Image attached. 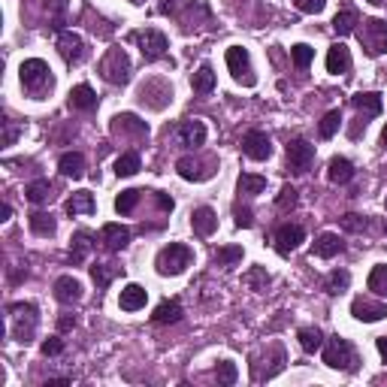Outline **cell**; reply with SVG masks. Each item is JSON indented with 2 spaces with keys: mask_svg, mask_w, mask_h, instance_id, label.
Segmentation results:
<instances>
[{
  "mask_svg": "<svg viewBox=\"0 0 387 387\" xmlns=\"http://www.w3.org/2000/svg\"><path fill=\"white\" fill-rule=\"evenodd\" d=\"M191 261H194V251L188 248V245L173 242V245H166V248L158 251L154 266H158L161 276H179V273H185V269L191 266Z\"/></svg>",
  "mask_w": 387,
  "mask_h": 387,
  "instance_id": "obj_1",
  "label": "cell"
},
{
  "mask_svg": "<svg viewBox=\"0 0 387 387\" xmlns=\"http://www.w3.org/2000/svg\"><path fill=\"white\" fill-rule=\"evenodd\" d=\"M21 85H24V91H31L34 97L36 94H46L49 88H51V70H49V64L40 61V58H31V61H24L21 64Z\"/></svg>",
  "mask_w": 387,
  "mask_h": 387,
  "instance_id": "obj_2",
  "label": "cell"
},
{
  "mask_svg": "<svg viewBox=\"0 0 387 387\" xmlns=\"http://www.w3.org/2000/svg\"><path fill=\"white\" fill-rule=\"evenodd\" d=\"M324 363L330 369H345V372H351L357 366V351H354V345L342 339V336H330L327 348H324Z\"/></svg>",
  "mask_w": 387,
  "mask_h": 387,
  "instance_id": "obj_3",
  "label": "cell"
},
{
  "mask_svg": "<svg viewBox=\"0 0 387 387\" xmlns=\"http://www.w3.org/2000/svg\"><path fill=\"white\" fill-rule=\"evenodd\" d=\"M9 315H12V336L19 342H28L34 336V327H36V306L34 303H12Z\"/></svg>",
  "mask_w": 387,
  "mask_h": 387,
  "instance_id": "obj_4",
  "label": "cell"
},
{
  "mask_svg": "<svg viewBox=\"0 0 387 387\" xmlns=\"http://www.w3.org/2000/svg\"><path fill=\"white\" fill-rule=\"evenodd\" d=\"M360 43L372 58H378L381 51H387V21L381 19H366L360 28Z\"/></svg>",
  "mask_w": 387,
  "mask_h": 387,
  "instance_id": "obj_5",
  "label": "cell"
},
{
  "mask_svg": "<svg viewBox=\"0 0 387 387\" xmlns=\"http://www.w3.org/2000/svg\"><path fill=\"white\" fill-rule=\"evenodd\" d=\"M100 73H103V79L112 82V85H124L127 79H131V61H127L124 49H112L109 55L103 58Z\"/></svg>",
  "mask_w": 387,
  "mask_h": 387,
  "instance_id": "obj_6",
  "label": "cell"
},
{
  "mask_svg": "<svg viewBox=\"0 0 387 387\" xmlns=\"http://www.w3.org/2000/svg\"><path fill=\"white\" fill-rule=\"evenodd\" d=\"M131 40L139 43V51H143V58H146V61H158V58L166 55V49H170L166 36H164L161 31H154V28H146V31L131 34Z\"/></svg>",
  "mask_w": 387,
  "mask_h": 387,
  "instance_id": "obj_7",
  "label": "cell"
},
{
  "mask_svg": "<svg viewBox=\"0 0 387 387\" xmlns=\"http://www.w3.org/2000/svg\"><path fill=\"white\" fill-rule=\"evenodd\" d=\"M227 67H230V73H233L236 82L248 85V88L257 82L254 79V70H251V58H248V51H245V49H239V46L227 49Z\"/></svg>",
  "mask_w": 387,
  "mask_h": 387,
  "instance_id": "obj_8",
  "label": "cell"
},
{
  "mask_svg": "<svg viewBox=\"0 0 387 387\" xmlns=\"http://www.w3.org/2000/svg\"><path fill=\"white\" fill-rule=\"evenodd\" d=\"M315 161V146L306 143V139H293L288 143V170L291 173H306Z\"/></svg>",
  "mask_w": 387,
  "mask_h": 387,
  "instance_id": "obj_9",
  "label": "cell"
},
{
  "mask_svg": "<svg viewBox=\"0 0 387 387\" xmlns=\"http://www.w3.org/2000/svg\"><path fill=\"white\" fill-rule=\"evenodd\" d=\"M58 51H61V58L70 64H82L85 61V40L79 34H73V31H64L61 36H58Z\"/></svg>",
  "mask_w": 387,
  "mask_h": 387,
  "instance_id": "obj_10",
  "label": "cell"
},
{
  "mask_svg": "<svg viewBox=\"0 0 387 387\" xmlns=\"http://www.w3.org/2000/svg\"><path fill=\"white\" fill-rule=\"evenodd\" d=\"M242 151L248 154L251 161H266L269 154H273V143H269V136L263 131H248L242 136Z\"/></svg>",
  "mask_w": 387,
  "mask_h": 387,
  "instance_id": "obj_11",
  "label": "cell"
},
{
  "mask_svg": "<svg viewBox=\"0 0 387 387\" xmlns=\"http://www.w3.org/2000/svg\"><path fill=\"white\" fill-rule=\"evenodd\" d=\"M176 139H179V146H185V149H197L206 143V124L197 119L182 121L176 127Z\"/></svg>",
  "mask_w": 387,
  "mask_h": 387,
  "instance_id": "obj_12",
  "label": "cell"
},
{
  "mask_svg": "<svg viewBox=\"0 0 387 387\" xmlns=\"http://www.w3.org/2000/svg\"><path fill=\"white\" fill-rule=\"evenodd\" d=\"M303 239H306V230H303L300 224H281V227L276 230V251L288 257Z\"/></svg>",
  "mask_w": 387,
  "mask_h": 387,
  "instance_id": "obj_13",
  "label": "cell"
},
{
  "mask_svg": "<svg viewBox=\"0 0 387 387\" xmlns=\"http://www.w3.org/2000/svg\"><path fill=\"white\" fill-rule=\"evenodd\" d=\"M351 315L357 321H363V324H376V321L387 318V306L384 303H372V300H363V296H357L351 303Z\"/></svg>",
  "mask_w": 387,
  "mask_h": 387,
  "instance_id": "obj_14",
  "label": "cell"
},
{
  "mask_svg": "<svg viewBox=\"0 0 387 387\" xmlns=\"http://www.w3.org/2000/svg\"><path fill=\"white\" fill-rule=\"evenodd\" d=\"M191 227L197 236H212L218 230V215L209 206H200V209H194V215H191Z\"/></svg>",
  "mask_w": 387,
  "mask_h": 387,
  "instance_id": "obj_15",
  "label": "cell"
},
{
  "mask_svg": "<svg viewBox=\"0 0 387 387\" xmlns=\"http://www.w3.org/2000/svg\"><path fill=\"white\" fill-rule=\"evenodd\" d=\"M100 236H103V245H106L109 251H121V248H127V242H131V230L121 227V224H103Z\"/></svg>",
  "mask_w": 387,
  "mask_h": 387,
  "instance_id": "obj_16",
  "label": "cell"
},
{
  "mask_svg": "<svg viewBox=\"0 0 387 387\" xmlns=\"http://www.w3.org/2000/svg\"><path fill=\"white\" fill-rule=\"evenodd\" d=\"M351 106L360 112V119H376V115H381L384 103H381V94H357L351 97Z\"/></svg>",
  "mask_w": 387,
  "mask_h": 387,
  "instance_id": "obj_17",
  "label": "cell"
},
{
  "mask_svg": "<svg viewBox=\"0 0 387 387\" xmlns=\"http://www.w3.org/2000/svg\"><path fill=\"white\" fill-rule=\"evenodd\" d=\"M176 321H182V303L179 300H164L158 308H154V315H151V324H176Z\"/></svg>",
  "mask_w": 387,
  "mask_h": 387,
  "instance_id": "obj_18",
  "label": "cell"
},
{
  "mask_svg": "<svg viewBox=\"0 0 387 387\" xmlns=\"http://www.w3.org/2000/svg\"><path fill=\"white\" fill-rule=\"evenodd\" d=\"M55 296L61 303H79L82 300V285L73 276H61L55 281Z\"/></svg>",
  "mask_w": 387,
  "mask_h": 387,
  "instance_id": "obj_19",
  "label": "cell"
},
{
  "mask_svg": "<svg viewBox=\"0 0 387 387\" xmlns=\"http://www.w3.org/2000/svg\"><path fill=\"white\" fill-rule=\"evenodd\" d=\"M327 70H330V73H336V76L351 70V51H348L342 43L330 46V51H327Z\"/></svg>",
  "mask_w": 387,
  "mask_h": 387,
  "instance_id": "obj_20",
  "label": "cell"
},
{
  "mask_svg": "<svg viewBox=\"0 0 387 387\" xmlns=\"http://www.w3.org/2000/svg\"><path fill=\"white\" fill-rule=\"evenodd\" d=\"M97 106V94H94V88L91 85H76L73 91H70V109H94Z\"/></svg>",
  "mask_w": 387,
  "mask_h": 387,
  "instance_id": "obj_21",
  "label": "cell"
},
{
  "mask_svg": "<svg viewBox=\"0 0 387 387\" xmlns=\"http://www.w3.org/2000/svg\"><path fill=\"white\" fill-rule=\"evenodd\" d=\"M176 170H179L182 179H188V182H203V179L212 176V170H203V164L197 158H182L176 164Z\"/></svg>",
  "mask_w": 387,
  "mask_h": 387,
  "instance_id": "obj_22",
  "label": "cell"
},
{
  "mask_svg": "<svg viewBox=\"0 0 387 387\" xmlns=\"http://www.w3.org/2000/svg\"><path fill=\"white\" fill-rule=\"evenodd\" d=\"M149 300V291L143 285H127L121 291V308L124 312H136V308H143Z\"/></svg>",
  "mask_w": 387,
  "mask_h": 387,
  "instance_id": "obj_23",
  "label": "cell"
},
{
  "mask_svg": "<svg viewBox=\"0 0 387 387\" xmlns=\"http://www.w3.org/2000/svg\"><path fill=\"white\" fill-rule=\"evenodd\" d=\"M58 170H61L64 176H70V179H82V176H85V158H82L79 151H67V154H61Z\"/></svg>",
  "mask_w": 387,
  "mask_h": 387,
  "instance_id": "obj_24",
  "label": "cell"
},
{
  "mask_svg": "<svg viewBox=\"0 0 387 387\" xmlns=\"http://www.w3.org/2000/svg\"><path fill=\"white\" fill-rule=\"evenodd\" d=\"M327 176H330V182H336V185L351 182L354 179V164L348 158H333L330 166H327Z\"/></svg>",
  "mask_w": 387,
  "mask_h": 387,
  "instance_id": "obj_25",
  "label": "cell"
},
{
  "mask_svg": "<svg viewBox=\"0 0 387 387\" xmlns=\"http://www.w3.org/2000/svg\"><path fill=\"white\" fill-rule=\"evenodd\" d=\"M115 131L119 134H134V136H149V124L139 121L134 112H124L115 119Z\"/></svg>",
  "mask_w": 387,
  "mask_h": 387,
  "instance_id": "obj_26",
  "label": "cell"
},
{
  "mask_svg": "<svg viewBox=\"0 0 387 387\" xmlns=\"http://www.w3.org/2000/svg\"><path fill=\"white\" fill-rule=\"evenodd\" d=\"M94 209H97V203H94L91 191H79V194H73V197L67 200V212L70 215H91Z\"/></svg>",
  "mask_w": 387,
  "mask_h": 387,
  "instance_id": "obj_27",
  "label": "cell"
},
{
  "mask_svg": "<svg viewBox=\"0 0 387 387\" xmlns=\"http://www.w3.org/2000/svg\"><path fill=\"white\" fill-rule=\"evenodd\" d=\"M342 248H345V242H342L336 233H321L318 242H315V254H318V257H324V261L336 257Z\"/></svg>",
  "mask_w": 387,
  "mask_h": 387,
  "instance_id": "obj_28",
  "label": "cell"
},
{
  "mask_svg": "<svg viewBox=\"0 0 387 387\" xmlns=\"http://www.w3.org/2000/svg\"><path fill=\"white\" fill-rule=\"evenodd\" d=\"M191 88H194L197 94H212V91H215V73H212L209 64H203V67H200L197 73H194Z\"/></svg>",
  "mask_w": 387,
  "mask_h": 387,
  "instance_id": "obj_29",
  "label": "cell"
},
{
  "mask_svg": "<svg viewBox=\"0 0 387 387\" xmlns=\"http://www.w3.org/2000/svg\"><path fill=\"white\" fill-rule=\"evenodd\" d=\"M296 339H300V348L306 354H315L321 345H324V333H321L318 327H303L300 333H296Z\"/></svg>",
  "mask_w": 387,
  "mask_h": 387,
  "instance_id": "obj_30",
  "label": "cell"
},
{
  "mask_svg": "<svg viewBox=\"0 0 387 387\" xmlns=\"http://www.w3.org/2000/svg\"><path fill=\"white\" fill-rule=\"evenodd\" d=\"M91 239H94V236L88 233V230H79V233L73 236V251H70V263H73V266L85 261L88 248H91Z\"/></svg>",
  "mask_w": 387,
  "mask_h": 387,
  "instance_id": "obj_31",
  "label": "cell"
},
{
  "mask_svg": "<svg viewBox=\"0 0 387 387\" xmlns=\"http://www.w3.org/2000/svg\"><path fill=\"white\" fill-rule=\"evenodd\" d=\"M119 273H121V269H119V266H112V263H94V266H91V278H94L97 291L109 288V281L119 276Z\"/></svg>",
  "mask_w": 387,
  "mask_h": 387,
  "instance_id": "obj_32",
  "label": "cell"
},
{
  "mask_svg": "<svg viewBox=\"0 0 387 387\" xmlns=\"http://www.w3.org/2000/svg\"><path fill=\"white\" fill-rule=\"evenodd\" d=\"M239 194H248V197H254V194H261L266 188V179L263 176H251V173H242L239 182H236Z\"/></svg>",
  "mask_w": 387,
  "mask_h": 387,
  "instance_id": "obj_33",
  "label": "cell"
},
{
  "mask_svg": "<svg viewBox=\"0 0 387 387\" xmlns=\"http://www.w3.org/2000/svg\"><path fill=\"white\" fill-rule=\"evenodd\" d=\"M139 197H143V191H136V188H131V191H121L119 197H115V209H119L121 215H131V212L136 209Z\"/></svg>",
  "mask_w": 387,
  "mask_h": 387,
  "instance_id": "obj_34",
  "label": "cell"
},
{
  "mask_svg": "<svg viewBox=\"0 0 387 387\" xmlns=\"http://www.w3.org/2000/svg\"><path fill=\"white\" fill-rule=\"evenodd\" d=\"M31 230L36 236H51L55 233V218L46 215V212H34L31 215Z\"/></svg>",
  "mask_w": 387,
  "mask_h": 387,
  "instance_id": "obj_35",
  "label": "cell"
},
{
  "mask_svg": "<svg viewBox=\"0 0 387 387\" xmlns=\"http://www.w3.org/2000/svg\"><path fill=\"white\" fill-rule=\"evenodd\" d=\"M312 58H315V49L306 46V43H296V46L291 49V61H293L296 70H306L308 64H312Z\"/></svg>",
  "mask_w": 387,
  "mask_h": 387,
  "instance_id": "obj_36",
  "label": "cell"
},
{
  "mask_svg": "<svg viewBox=\"0 0 387 387\" xmlns=\"http://www.w3.org/2000/svg\"><path fill=\"white\" fill-rule=\"evenodd\" d=\"M24 194H28L31 203H46L51 197V185L46 182V179H36V182H31L28 188H24Z\"/></svg>",
  "mask_w": 387,
  "mask_h": 387,
  "instance_id": "obj_37",
  "label": "cell"
},
{
  "mask_svg": "<svg viewBox=\"0 0 387 387\" xmlns=\"http://www.w3.org/2000/svg\"><path fill=\"white\" fill-rule=\"evenodd\" d=\"M348 285H351V276H348L345 269H333V273L327 276V281H324L327 293H342Z\"/></svg>",
  "mask_w": 387,
  "mask_h": 387,
  "instance_id": "obj_38",
  "label": "cell"
},
{
  "mask_svg": "<svg viewBox=\"0 0 387 387\" xmlns=\"http://www.w3.org/2000/svg\"><path fill=\"white\" fill-rule=\"evenodd\" d=\"M339 121H342V112H339V109H330V112L324 115V119H321V127H318V134L324 136V139H330L333 134L339 131Z\"/></svg>",
  "mask_w": 387,
  "mask_h": 387,
  "instance_id": "obj_39",
  "label": "cell"
},
{
  "mask_svg": "<svg viewBox=\"0 0 387 387\" xmlns=\"http://www.w3.org/2000/svg\"><path fill=\"white\" fill-rule=\"evenodd\" d=\"M242 261V248L239 245H227V248H218L215 251V263L218 266H233Z\"/></svg>",
  "mask_w": 387,
  "mask_h": 387,
  "instance_id": "obj_40",
  "label": "cell"
},
{
  "mask_svg": "<svg viewBox=\"0 0 387 387\" xmlns=\"http://www.w3.org/2000/svg\"><path fill=\"white\" fill-rule=\"evenodd\" d=\"M354 24H357V12L354 9H342L339 16L333 19V31H336V34H351Z\"/></svg>",
  "mask_w": 387,
  "mask_h": 387,
  "instance_id": "obj_41",
  "label": "cell"
},
{
  "mask_svg": "<svg viewBox=\"0 0 387 387\" xmlns=\"http://www.w3.org/2000/svg\"><path fill=\"white\" fill-rule=\"evenodd\" d=\"M369 291L378 296H387V266H376L369 273Z\"/></svg>",
  "mask_w": 387,
  "mask_h": 387,
  "instance_id": "obj_42",
  "label": "cell"
},
{
  "mask_svg": "<svg viewBox=\"0 0 387 387\" xmlns=\"http://www.w3.org/2000/svg\"><path fill=\"white\" fill-rule=\"evenodd\" d=\"M136 170H139V154H134V151H127L115 161V173L119 176H134Z\"/></svg>",
  "mask_w": 387,
  "mask_h": 387,
  "instance_id": "obj_43",
  "label": "cell"
},
{
  "mask_svg": "<svg viewBox=\"0 0 387 387\" xmlns=\"http://www.w3.org/2000/svg\"><path fill=\"white\" fill-rule=\"evenodd\" d=\"M215 378H218V384H236V378H239L236 363H230V360H224V363H218Z\"/></svg>",
  "mask_w": 387,
  "mask_h": 387,
  "instance_id": "obj_44",
  "label": "cell"
},
{
  "mask_svg": "<svg viewBox=\"0 0 387 387\" xmlns=\"http://www.w3.org/2000/svg\"><path fill=\"white\" fill-rule=\"evenodd\" d=\"M296 200H300V197H296V188L285 185V188H281V194H278V209H281V212L293 209V206H296Z\"/></svg>",
  "mask_w": 387,
  "mask_h": 387,
  "instance_id": "obj_45",
  "label": "cell"
},
{
  "mask_svg": "<svg viewBox=\"0 0 387 387\" xmlns=\"http://www.w3.org/2000/svg\"><path fill=\"white\" fill-rule=\"evenodd\" d=\"M245 285H251V288H266L269 285V273L261 266H254L248 276H245Z\"/></svg>",
  "mask_w": 387,
  "mask_h": 387,
  "instance_id": "obj_46",
  "label": "cell"
},
{
  "mask_svg": "<svg viewBox=\"0 0 387 387\" xmlns=\"http://www.w3.org/2000/svg\"><path fill=\"white\" fill-rule=\"evenodd\" d=\"M293 4H296V9H300V12H308V16H318V12L327 6V0H293Z\"/></svg>",
  "mask_w": 387,
  "mask_h": 387,
  "instance_id": "obj_47",
  "label": "cell"
},
{
  "mask_svg": "<svg viewBox=\"0 0 387 387\" xmlns=\"http://www.w3.org/2000/svg\"><path fill=\"white\" fill-rule=\"evenodd\" d=\"M342 227H345V230H351V233H360V230H366V218H360V215H345V218H342Z\"/></svg>",
  "mask_w": 387,
  "mask_h": 387,
  "instance_id": "obj_48",
  "label": "cell"
},
{
  "mask_svg": "<svg viewBox=\"0 0 387 387\" xmlns=\"http://www.w3.org/2000/svg\"><path fill=\"white\" fill-rule=\"evenodd\" d=\"M233 218H236V227H251L254 224L251 209H242V206H233Z\"/></svg>",
  "mask_w": 387,
  "mask_h": 387,
  "instance_id": "obj_49",
  "label": "cell"
},
{
  "mask_svg": "<svg viewBox=\"0 0 387 387\" xmlns=\"http://www.w3.org/2000/svg\"><path fill=\"white\" fill-rule=\"evenodd\" d=\"M61 351H64V342H61V339H46V342H43V354H46V357H58Z\"/></svg>",
  "mask_w": 387,
  "mask_h": 387,
  "instance_id": "obj_50",
  "label": "cell"
},
{
  "mask_svg": "<svg viewBox=\"0 0 387 387\" xmlns=\"http://www.w3.org/2000/svg\"><path fill=\"white\" fill-rule=\"evenodd\" d=\"M154 200H158V209L161 212H173V197H166V194H154Z\"/></svg>",
  "mask_w": 387,
  "mask_h": 387,
  "instance_id": "obj_51",
  "label": "cell"
},
{
  "mask_svg": "<svg viewBox=\"0 0 387 387\" xmlns=\"http://www.w3.org/2000/svg\"><path fill=\"white\" fill-rule=\"evenodd\" d=\"M6 124V134H4V146H12V139L19 136V127H12L9 121H4Z\"/></svg>",
  "mask_w": 387,
  "mask_h": 387,
  "instance_id": "obj_52",
  "label": "cell"
},
{
  "mask_svg": "<svg viewBox=\"0 0 387 387\" xmlns=\"http://www.w3.org/2000/svg\"><path fill=\"white\" fill-rule=\"evenodd\" d=\"M76 327V318H70V315H64L61 321H58V330L61 333H67V330H73Z\"/></svg>",
  "mask_w": 387,
  "mask_h": 387,
  "instance_id": "obj_53",
  "label": "cell"
},
{
  "mask_svg": "<svg viewBox=\"0 0 387 387\" xmlns=\"http://www.w3.org/2000/svg\"><path fill=\"white\" fill-rule=\"evenodd\" d=\"M378 351H381V357L387 360V336H381V339H378Z\"/></svg>",
  "mask_w": 387,
  "mask_h": 387,
  "instance_id": "obj_54",
  "label": "cell"
},
{
  "mask_svg": "<svg viewBox=\"0 0 387 387\" xmlns=\"http://www.w3.org/2000/svg\"><path fill=\"white\" fill-rule=\"evenodd\" d=\"M0 215H4V218H0V221H6V218L12 215V206H9V203H4V209H0Z\"/></svg>",
  "mask_w": 387,
  "mask_h": 387,
  "instance_id": "obj_55",
  "label": "cell"
},
{
  "mask_svg": "<svg viewBox=\"0 0 387 387\" xmlns=\"http://www.w3.org/2000/svg\"><path fill=\"white\" fill-rule=\"evenodd\" d=\"M58 384H67V378H49L46 387H58Z\"/></svg>",
  "mask_w": 387,
  "mask_h": 387,
  "instance_id": "obj_56",
  "label": "cell"
},
{
  "mask_svg": "<svg viewBox=\"0 0 387 387\" xmlns=\"http://www.w3.org/2000/svg\"><path fill=\"white\" fill-rule=\"evenodd\" d=\"M381 146L387 149V124H384V131H381Z\"/></svg>",
  "mask_w": 387,
  "mask_h": 387,
  "instance_id": "obj_57",
  "label": "cell"
},
{
  "mask_svg": "<svg viewBox=\"0 0 387 387\" xmlns=\"http://www.w3.org/2000/svg\"><path fill=\"white\" fill-rule=\"evenodd\" d=\"M369 4H376V6H381V4H387V0H369Z\"/></svg>",
  "mask_w": 387,
  "mask_h": 387,
  "instance_id": "obj_58",
  "label": "cell"
},
{
  "mask_svg": "<svg viewBox=\"0 0 387 387\" xmlns=\"http://www.w3.org/2000/svg\"><path fill=\"white\" fill-rule=\"evenodd\" d=\"M131 4H143V0H131Z\"/></svg>",
  "mask_w": 387,
  "mask_h": 387,
  "instance_id": "obj_59",
  "label": "cell"
},
{
  "mask_svg": "<svg viewBox=\"0 0 387 387\" xmlns=\"http://www.w3.org/2000/svg\"><path fill=\"white\" fill-rule=\"evenodd\" d=\"M384 230H387V227H384Z\"/></svg>",
  "mask_w": 387,
  "mask_h": 387,
  "instance_id": "obj_60",
  "label": "cell"
}]
</instances>
